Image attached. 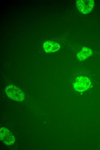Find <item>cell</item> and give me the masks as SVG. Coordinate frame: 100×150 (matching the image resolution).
<instances>
[{
	"label": "cell",
	"mask_w": 100,
	"mask_h": 150,
	"mask_svg": "<svg viewBox=\"0 0 100 150\" xmlns=\"http://www.w3.org/2000/svg\"><path fill=\"white\" fill-rule=\"evenodd\" d=\"M5 92L9 98L18 102H22L25 98L24 92L14 85H9L5 89Z\"/></svg>",
	"instance_id": "cell-1"
},
{
	"label": "cell",
	"mask_w": 100,
	"mask_h": 150,
	"mask_svg": "<svg viewBox=\"0 0 100 150\" xmlns=\"http://www.w3.org/2000/svg\"><path fill=\"white\" fill-rule=\"evenodd\" d=\"M91 84V82L89 78L81 76L75 79L73 84V87L77 91L83 92L88 90Z\"/></svg>",
	"instance_id": "cell-2"
},
{
	"label": "cell",
	"mask_w": 100,
	"mask_h": 150,
	"mask_svg": "<svg viewBox=\"0 0 100 150\" xmlns=\"http://www.w3.org/2000/svg\"><path fill=\"white\" fill-rule=\"evenodd\" d=\"M76 5L78 9L81 13L87 14L93 9L95 2L93 0H79L76 1Z\"/></svg>",
	"instance_id": "cell-3"
},
{
	"label": "cell",
	"mask_w": 100,
	"mask_h": 150,
	"mask_svg": "<svg viewBox=\"0 0 100 150\" xmlns=\"http://www.w3.org/2000/svg\"><path fill=\"white\" fill-rule=\"evenodd\" d=\"M0 138L2 142L7 145H12L15 141L13 134L8 129L4 127L0 128Z\"/></svg>",
	"instance_id": "cell-4"
},
{
	"label": "cell",
	"mask_w": 100,
	"mask_h": 150,
	"mask_svg": "<svg viewBox=\"0 0 100 150\" xmlns=\"http://www.w3.org/2000/svg\"><path fill=\"white\" fill-rule=\"evenodd\" d=\"M43 47L44 50L46 52H53L58 51L60 48V45L54 41L48 40L44 42Z\"/></svg>",
	"instance_id": "cell-5"
},
{
	"label": "cell",
	"mask_w": 100,
	"mask_h": 150,
	"mask_svg": "<svg viewBox=\"0 0 100 150\" xmlns=\"http://www.w3.org/2000/svg\"><path fill=\"white\" fill-rule=\"evenodd\" d=\"M92 53L93 51L91 49L87 47H84L77 54L76 57L79 61H82L91 56Z\"/></svg>",
	"instance_id": "cell-6"
}]
</instances>
